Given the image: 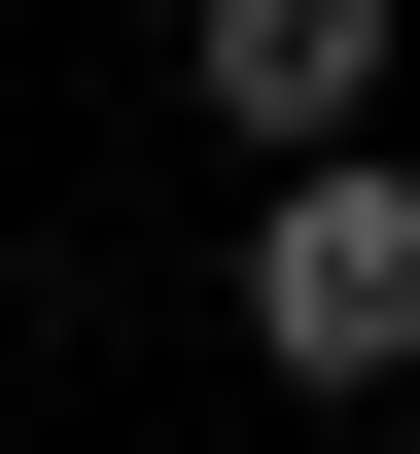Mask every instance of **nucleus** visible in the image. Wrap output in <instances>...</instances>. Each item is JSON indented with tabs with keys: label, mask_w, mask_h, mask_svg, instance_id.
Wrapping results in <instances>:
<instances>
[{
	"label": "nucleus",
	"mask_w": 420,
	"mask_h": 454,
	"mask_svg": "<svg viewBox=\"0 0 420 454\" xmlns=\"http://www.w3.org/2000/svg\"><path fill=\"white\" fill-rule=\"evenodd\" d=\"M245 349H281V385H420V175H385V140H281V210H245Z\"/></svg>",
	"instance_id": "1"
},
{
	"label": "nucleus",
	"mask_w": 420,
	"mask_h": 454,
	"mask_svg": "<svg viewBox=\"0 0 420 454\" xmlns=\"http://www.w3.org/2000/svg\"><path fill=\"white\" fill-rule=\"evenodd\" d=\"M176 106H210L245 175H281V140H385V0H210V35H176Z\"/></svg>",
	"instance_id": "2"
}]
</instances>
